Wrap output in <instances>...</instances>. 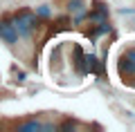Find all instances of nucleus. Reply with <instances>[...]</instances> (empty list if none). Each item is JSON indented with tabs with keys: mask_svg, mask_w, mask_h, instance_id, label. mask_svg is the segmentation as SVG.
Instances as JSON below:
<instances>
[{
	"mask_svg": "<svg viewBox=\"0 0 135 132\" xmlns=\"http://www.w3.org/2000/svg\"><path fill=\"white\" fill-rule=\"evenodd\" d=\"M9 20H11V25H14L18 38H23V40H29L32 34L36 31V25H38V18H36V14H34L32 9L14 11V14L9 16Z\"/></svg>",
	"mask_w": 135,
	"mask_h": 132,
	"instance_id": "obj_1",
	"label": "nucleus"
},
{
	"mask_svg": "<svg viewBox=\"0 0 135 132\" xmlns=\"http://www.w3.org/2000/svg\"><path fill=\"white\" fill-rule=\"evenodd\" d=\"M117 72L124 85H128L131 78H135V47H126L117 58Z\"/></svg>",
	"mask_w": 135,
	"mask_h": 132,
	"instance_id": "obj_2",
	"label": "nucleus"
},
{
	"mask_svg": "<svg viewBox=\"0 0 135 132\" xmlns=\"http://www.w3.org/2000/svg\"><path fill=\"white\" fill-rule=\"evenodd\" d=\"M65 11L72 18H70V23L72 25H81L83 18H86V0H68L65 2Z\"/></svg>",
	"mask_w": 135,
	"mask_h": 132,
	"instance_id": "obj_3",
	"label": "nucleus"
},
{
	"mask_svg": "<svg viewBox=\"0 0 135 132\" xmlns=\"http://www.w3.org/2000/svg\"><path fill=\"white\" fill-rule=\"evenodd\" d=\"M0 40H5L7 45H16L18 43V34H16V29H14L9 18L0 20Z\"/></svg>",
	"mask_w": 135,
	"mask_h": 132,
	"instance_id": "obj_4",
	"label": "nucleus"
},
{
	"mask_svg": "<svg viewBox=\"0 0 135 132\" xmlns=\"http://www.w3.org/2000/svg\"><path fill=\"white\" fill-rule=\"evenodd\" d=\"M54 128L56 125H52V123H41V121H36V119H29V121H25V123H18L16 130L18 132H41V130L50 132V130H54Z\"/></svg>",
	"mask_w": 135,
	"mask_h": 132,
	"instance_id": "obj_5",
	"label": "nucleus"
},
{
	"mask_svg": "<svg viewBox=\"0 0 135 132\" xmlns=\"http://www.w3.org/2000/svg\"><path fill=\"white\" fill-rule=\"evenodd\" d=\"M34 14H36V18H38V20H50V18H52V9H50L47 5L36 7V11H34Z\"/></svg>",
	"mask_w": 135,
	"mask_h": 132,
	"instance_id": "obj_6",
	"label": "nucleus"
},
{
	"mask_svg": "<svg viewBox=\"0 0 135 132\" xmlns=\"http://www.w3.org/2000/svg\"><path fill=\"white\" fill-rule=\"evenodd\" d=\"M59 128H61V130H74V128H77V123H74V121H70V119H68V121H63V123H61V125H59Z\"/></svg>",
	"mask_w": 135,
	"mask_h": 132,
	"instance_id": "obj_7",
	"label": "nucleus"
},
{
	"mask_svg": "<svg viewBox=\"0 0 135 132\" xmlns=\"http://www.w3.org/2000/svg\"><path fill=\"white\" fill-rule=\"evenodd\" d=\"M16 81H18V83H23V81H25V72H18V74H16Z\"/></svg>",
	"mask_w": 135,
	"mask_h": 132,
	"instance_id": "obj_8",
	"label": "nucleus"
},
{
	"mask_svg": "<svg viewBox=\"0 0 135 132\" xmlns=\"http://www.w3.org/2000/svg\"><path fill=\"white\" fill-rule=\"evenodd\" d=\"M122 14H131V16H135V9H122Z\"/></svg>",
	"mask_w": 135,
	"mask_h": 132,
	"instance_id": "obj_9",
	"label": "nucleus"
}]
</instances>
